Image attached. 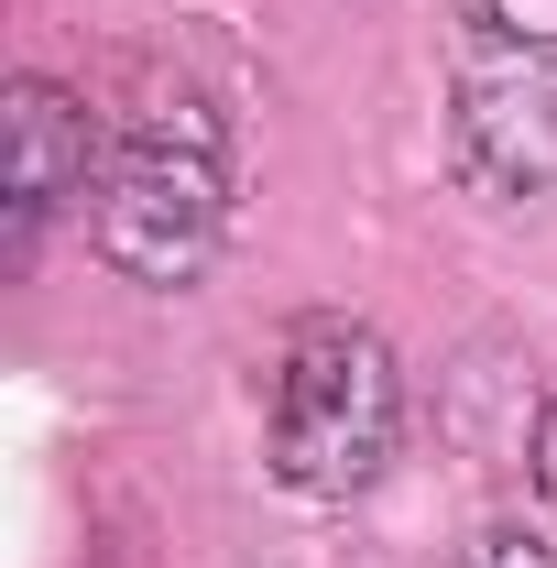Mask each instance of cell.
<instances>
[{"mask_svg":"<svg viewBox=\"0 0 557 568\" xmlns=\"http://www.w3.org/2000/svg\"><path fill=\"white\" fill-rule=\"evenodd\" d=\"M230 230V132L209 99H142L121 132L99 142L88 186V241L132 284H198Z\"/></svg>","mask_w":557,"mask_h":568,"instance_id":"obj_1","label":"cell"},{"mask_svg":"<svg viewBox=\"0 0 557 568\" xmlns=\"http://www.w3.org/2000/svg\"><path fill=\"white\" fill-rule=\"evenodd\" d=\"M405 437V372L361 317H306L274 361V481L306 503H350L383 481Z\"/></svg>","mask_w":557,"mask_h":568,"instance_id":"obj_2","label":"cell"},{"mask_svg":"<svg viewBox=\"0 0 557 568\" xmlns=\"http://www.w3.org/2000/svg\"><path fill=\"white\" fill-rule=\"evenodd\" d=\"M0 142H11V252H22L67 197L99 186V121H88V99H67L55 77H11Z\"/></svg>","mask_w":557,"mask_h":568,"instance_id":"obj_3","label":"cell"},{"mask_svg":"<svg viewBox=\"0 0 557 568\" xmlns=\"http://www.w3.org/2000/svg\"><path fill=\"white\" fill-rule=\"evenodd\" d=\"M470 568H557V558L536 547V536H482V547H470Z\"/></svg>","mask_w":557,"mask_h":568,"instance_id":"obj_4","label":"cell"},{"mask_svg":"<svg viewBox=\"0 0 557 568\" xmlns=\"http://www.w3.org/2000/svg\"><path fill=\"white\" fill-rule=\"evenodd\" d=\"M536 493L557 503V405H547V416H536Z\"/></svg>","mask_w":557,"mask_h":568,"instance_id":"obj_5","label":"cell"}]
</instances>
